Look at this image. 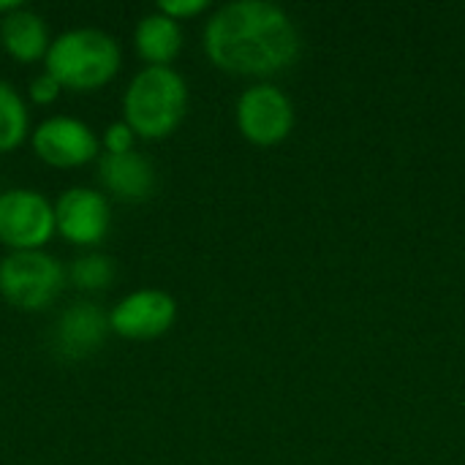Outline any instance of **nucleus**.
Returning a JSON list of instances; mask_svg holds the SVG:
<instances>
[{
  "instance_id": "7",
  "label": "nucleus",
  "mask_w": 465,
  "mask_h": 465,
  "mask_svg": "<svg viewBox=\"0 0 465 465\" xmlns=\"http://www.w3.org/2000/svg\"><path fill=\"white\" fill-rule=\"evenodd\" d=\"M33 153L57 169H76L90 163L93 158H98V136L93 134V128L76 117H49L41 125H35L33 136Z\"/></svg>"
},
{
  "instance_id": "10",
  "label": "nucleus",
  "mask_w": 465,
  "mask_h": 465,
  "mask_svg": "<svg viewBox=\"0 0 465 465\" xmlns=\"http://www.w3.org/2000/svg\"><path fill=\"white\" fill-rule=\"evenodd\" d=\"M109 332V316L93 302H74L54 324V349L65 360H82L101 349Z\"/></svg>"
},
{
  "instance_id": "9",
  "label": "nucleus",
  "mask_w": 465,
  "mask_h": 465,
  "mask_svg": "<svg viewBox=\"0 0 465 465\" xmlns=\"http://www.w3.org/2000/svg\"><path fill=\"white\" fill-rule=\"evenodd\" d=\"M109 202L101 191L76 185L54 202V226L74 245H98L109 232Z\"/></svg>"
},
{
  "instance_id": "4",
  "label": "nucleus",
  "mask_w": 465,
  "mask_h": 465,
  "mask_svg": "<svg viewBox=\"0 0 465 465\" xmlns=\"http://www.w3.org/2000/svg\"><path fill=\"white\" fill-rule=\"evenodd\" d=\"M65 270L46 251H14L0 262V294L8 305L35 313L63 292Z\"/></svg>"
},
{
  "instance_id": "3",
  "label": "nucleus",
  "mask_w": 465,
  "mask_h": 465,
  "mask_svg": "<svg viewBox=\"0 0 465 465\" xmlns=\"http://www.w3.org/2000/svg\"><path fill=\"white\" fill-rule=\"evenodd\" d=\"M188 109V84L172 65H144L123 95V117L142 139H166Z\"/></svg>"
},
{
  "instance_id": "17",
  "label": "nucleus",
  "mask_w": 465,
  "mask_h": 465,
  "mask_svg": "<svg viewBox=\"0 0 465 465\" xmlns=\"http://www.w3.org/2000/svg\"><path fill=\"white\" fill-rule=\"evenodd\" d=\"M207 8H210L207 0H163V3H158V11L166 14L174 22L191 19V16H196V14H202Z\"/></svg>"
},
{
  "instance_id": "11",
  "label": "nucleus",
  "mask_w": 465,
  "mask_h": 465,
  "mask_svg": "<svg viewBox=\"0 0 465 465\" xmlns=\"http://www.w3.org/2000/svg\"><path fill=\"white\" fill-rule=\"evenodd\" d=\"M98 180L101 185L120 202L139 204L153 196L155 191V169L139 153H104L98 161Z\"/></svg>"
},
{
  "instance_id": "14",
  "label": "nucleus",
  "mask_w": 465,
  "mask_h": 465,
  "mask_svg": "<svg viewBox=\"0 0 465 465\" xmlns=\"http://www.w3.org/2000/svg\"><path fill=\"white\" fill-rule=\"evenodd\" d=\"M30 134V112L19 90L0 79V153L16 150Z\"/></svg>"
},
{
  "instance_id": "18",
  "label": "nucleus",
  "mask_w": 465,
  "mask_h": 465,
  "mask_svg": "<svg viewBox=\"0 0 465 465\" xmlns=\"http://www.w3.org/2000/svg\"><path fill=\"white\" fill-rule=\"evenodd\" d=\"M60 93H63V84H60L52 74H46V71L30 82V98H33L35 104H41V106L54 104V101L60 98Z\"/></svg>"
},
{
  "instance_id": "16",
  "label": "nucleus",
  "mask_w": 465,
  "mask_h": 465,
  "mask_svg": "<svg viewBox=\"0 0 465 465\" xmlns=\"http://www.w3.org/2000/svg\"><path fill=\"white\" fill-rule=\"evenodd\" d=\"M134 139H136V134L128 128L125 120H120V123H112V125L106 128V134H104V147H106V153H112V155L131 153V150H134Z\"/></svg>"
},
{
  "instance_id": "8",
  "label": "nucleus",
  "mask_w": 465,
  "mask_h": 465,
  "mask_svg": "<svg viewBox=\"0 0 465 465\" xmlns=\"http://www.w3.org/2000/svg\"><path fill=\"white\" fill-rule=\"evenodd\" d=\"M177 319V302L161 289H139L109 311V330L128 341H153Z\"/></svg>"
},
{
  "instance_id": "1",
  "label": "nucleus",
  "mask_w": 465,
  "mask_h": 465,
  "mask_svg": "<svg viewBox=\"0 0 465 465\" xmlns=\"http://www.w3.org/2000/svg\"><path fill=\"white\" fill-rule=\"evenodd\" d=\"M204 49L221 71L270 76L297 60L300 33L283 8L264 0H237L210 16Z\"/></svg>"
},
{
  "instance_id": "19",
  "label": "nucleus",
  "mask_w": 465,
  "mask_h": 465,
  "mask_svg": "<svg viewBox=\"0 0 465 465\" xmlns=\"http://www.w3.org/2000/svg\"><path fill=\"white\" fill-rule=\"evenodd\" d=\"M16 8H22V3H16V0H11V3H0V16H5V14H11V11H16Z\"/></svg>"
},
{
  "instance_id": "13",
  "label": "nucleus",
  "mask_w": 465,
  "mask_h": 465,
  "mask_svg": "<svg viewBox=\"0 0 465 465\" xmlns=\"http://www.w3.org/2000/svg\"><path fill=\"white\" fill-rule=\"evenodd\" d=\"M134 44H136L139 57H142L147 65H169V63L180 54V49H183V30H180V22L169 19V16L161 14V11L147 14V16H142V22L136 25Z\"/></svg>"
},
{
  "instance_id": "2",
  "label": "nucleus",
  "mask_w": 465,
  "mask_h": 465,
  "mask_svg": "<svg viewBox=\"0 0 465 465\" xmlns=\"http://www.w3.org/2000/svg\"><path fill=\"white\" fill-rule=\"evenodd\" d=\"M120 44L98 27H74L49 44L44 57L46 74H52L63 90L93 93L112 82L120 71Z\"/></svg>"
},
{
  "instance_id": "6",
  "label": "nucleus",
  "mask_w": 465,
  "mask_h": 465,
  "mask_svg": "<svg viewBox=\"0 0 465 465\" xmlns=\"http://www.w3.org/2000/svg\"><path fill=\"white\" fill-rule=\"evenodd\" d=\"M237 125L253 144H278L292 134L294 125L292 101L272 84L248 87L237 101Z\"/></svg>"
},
{
  "instance_id": "15",
  "label": "nucleus",
  "mask_w": 465,
  "mask_h": 465,
  "mask_svg": "<svg viewBox=\"0 0 465 465\" xmlns=\"http://www.w3.org/2000/svg\"><path fill=\"white\" fill-rule=\"evenodd\" d=\"M71 281L84 289V292H98V289H106L112 286L114 281V264L109 256L104 253H87V256H79L74 264H71Z\"/></svg>"
},
{
  "instance_id": "5",
  "label": "nucleus",
  "mask_w": 465,
  "mask_h": 465,
  "mask_svg": "<svg viewBox=\"0 0 465 465\" xmlns=\"http://www.w3.org/2000/svg\"><path fill=\"white\" fill-rule=\"evenodd\" d=\"M57 232L54 204L33 188L0 193V242L14 251H44Z\"/></svg>"
},
{
  "instance_id": "12",
  "label": "nucleus",
  "mask_w": 465,
  "mask_h": 465,
  "mask_svg": "<svg viewBox=\"0 0 465 465\" xmlns=\"http://www.w3.org/2000/svg\"><path fill=\"white\" fill-rule=\"evenodd\" d=\"M0 44L19 63H35L49 52V30L41 14L30 8H16L0 16Z\"/></svg>"
}]
</instances>
